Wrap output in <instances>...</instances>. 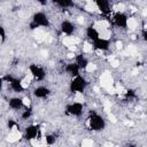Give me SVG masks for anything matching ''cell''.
<instances>
[{
  "instance_id": "cell-1",
  "label": "cell",
  "mask_w": 147,
  "mask_h": 147,
  "mask_svg": "<svg viewBox=\"0 0 147 147\" xmlns=\"http://www.w3.org/2000/svg\"><path fill=\"white\" fill-rule=\"evenodd\" d=\"M99 83H100V86L106 88L110 85H114V78L111 76V74L109 71H105L100 75L99 77Z\"/></svg>"
},
{
  "instance_id": "cell-2",
  "label": "cell",
  "mask_w": 147,
  "mask_h": 147,
  "mask_svg": "<svg viewBox=\"0 0 147 147\" xmlns=\"http://www.w3.org/2000/svg\"><path fill=\"white\" fill-rule=\"evenodd\" d=\"M21 138H22V133L20 132V130L17 129L16 125H13L10 131H9V133H8V136H7V140L9 142H16Z\"/></svg>"
},
{
  "instance_id": "cell-3",
  "label": "cell",
  "mask_w": 147,
  "mask_h": 147,
  "mask_svg": "<svg viewBox=\"0 0 147 147\" xmlns=\"http://www.w3.org/2000/svg\"><path fill=\"white\" fill-rule=\"evenodd\" d=\"M125 24H126V26H127L129 30H136L137 26H138V20L136 17H133V16L127 17L125 20Z\"/></svg>"
},
{
  "instance_id": "cell-4",
  "label": "cell",
  "mask_w": 147,
  "mask_h": 147,
  "mask_svg": "<svg viewBox=\"0 0 147 147\" xmlns=\"http://www.w3.org/2000/svg\"><path fill=\"white\" fill-rule=\"evenodd\" d=\"M98 38H99L100 40H105V41H107V40H109V39L111 38V31H110L109 29L102 30V31L98 32Z\"/></svg>"
},
{
  "instance_id": "cell-5",
  "label": "cell",
  "mask_w": 147,
  "mask_h": 147,
  "mask_svg": "<svg viewBox=\"0 0 147 147\" xmlns=\"http://www.w3.org/2000/svg\"><path fill=\"white\" fill-rule=\"evenodd\" d=\"M82 51H83L84 54H91V53L94 52V46H93L91 42H88V41H84V42H83V48H82Z\"/></svg>"
},
{
  "instance_id": "cell-6",
  "label": "cell",
  "mask_w": 147,
  "mask_h": 147,
  "mask_svg": "<svg viewBox=\"0 0 147 147\" xmlns=\"http://www.w3.org/2000/svg\"><path fill=\"white\" fill-rule=\"evenodd\" d=\"M98 69V65H96V63L95 62H87L86 64H85V71L87 72V74H94V71Z\"/></svg>"
},
{
  "instance_id": "cell-7",
  "label": "cell",
  "mask_w": 147,
  "mask_h": 147,
  "mask_svg": "<svg viewBox=\"0 0 147 147\" xmlns=\"http://www.w3.org/2000/svg\"><path fill=\"white\" fill-rule=\"evenodd\" d=\"M21 101H22V106H24V107H26V108H29V107L31 106V99H30L29 96H24Z\"/></svg>"
},
{
  "instance_id": "cell-8",
  "label": "cell",
  "mask_w": 147,
  "mask_h": 147,
  "mask_svg": "<svg viewBox=\"0 0 147 147\" xmlns=\"http://www.w3.org/2000/svg\"><path fill=\"white\" fill-rule=\"evenodd\" d=\"M109 64L111 68H117L119 65V60L116 59V57H113L111 60H109Z\"/></svg>"
},
{
  "instance_id": "cell-9",
  "label": "cell",
  "mask_w": 147,
  "mask_h": 147,
  "mask_svg": "<svg viewBox=\"0 0 147 147\" xmlns=\"http://www.w3.org/2000/svg\"><path fill=\"white\" fill-rule=\"evenodd\" d=\"M107 118H108V121H109L110 123H114V124L117 123V117H116L113 113H108V114H107Z\"/></svg>"
},
{
  "instance_id": "cell-10",
  "label": "cell",
  "mask_w": 147,
  "mask_h": 147,
  "mask_svg": "<svg viewBox=\"0 0 147 147\" xmlns=\"http://www.w3.org/2000/svg\"><path fill=\"white\" fill-rule=\"evenodd\" d=\"M92 145H93V140L90 139V138H85V139H83V141H82V146H84V147L92 146Z\"/></svg>"
},
{
  "instance_id": "cell-11",
  "label": "cell",
  "mask_w": 147,
  "mask_h": 147,
  "mask_svg": "<svg viewBox=\"0 0 147 147\" xmlns=\"http://www.w3.org/2000/svg\"><path fill=\"white\" fill-rule=\"evenodd\" d=\"M30 144L32 145V146H39V138H37V137H33V138H30Z\"/></svg>"
},
{
  "instance_id": "cell-12",
  "label": "cell",
  "mask_w": 147,
  "mask_h": 147,
  "mask_svg": "<svg viewBox=\"0 0 147 147\" xmlns=\"http://www.w3.org/2000/svg\"><path fill=\"white\" fill-rule=\"evenodd\" d=\"M115 46H116V49H123V42L122 41H119V40H117L116 42H115Z\"/></svg>"
},
{
  "instance_id": "cell-13",
  "label": "cell",
  "mask_w": 147,
  "mask_h": 147,
  "mask_svg": "<svg viewBox=\"0 0 147 147\" xmlns=\"http://www.w3.org/2000/svg\"><path fill=\"white\" fill-rule=\"evenodd\" d=\"M82 1H88V0H82Z\"/></svg>"
}]
</instances>
